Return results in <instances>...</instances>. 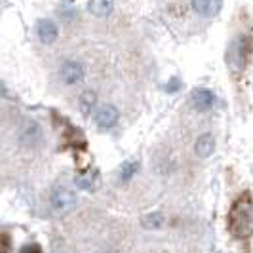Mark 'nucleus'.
<instances>
[{"label": "nucleus", "instance_id": "obj_12", "mask_svg": "<svg viewBox=\"0 0 253 253\" xmlns=\"http://www.w3.org/2000/svg\"><path fill=\"white\" fill-rule=\"evenodd\" d=\"M137 169V162H127V164H124V168H122V181H127V179L133 175V171Z\"/></svg>", "mask_w": 253, "mask_h": 253}, {"label": "nucleus", "instance_id": "obj_1", "mask_svg": "<svg viewBox=\"0 0 253 253\" xmlns=\"http://www.w3.org/2000/svg\"><path fill=\"white\" fill-rule=\"evenodd\" d=\"M228 228L236 238H248L253 234V200L250 192H244L234 202L228 213Z\"/></svg>", "mask_w": 253, "mask_h": 253}, {"label": "nucleus", "instance_id": "obj_3", "mask_svg": "<svg viewBox=\"0 0 253 253\" xmlns=\"http://www.w3.org/2000/svg\"><path fill=\"white\" fill-rule=\"evenodd\" d=\"M61 78H63L65 84L75 86L78 82H82V78H84V67L78 61H67L61 67Z\"/></svg>", "mask_w": 253, "mask_h": 253}, {"label": "nucleus", "instance_id": "obj_8", "mask_svg": "<svg viewBox=\"0 0 253 253\" xmlns=\"http://www.w3.org/2000/svg\"><path fill=\"white\" fill-rule=\"evenodd\" d=\"M213 149H215V139H213L210 133L200 135L198 141H196V145H194V151H196V154H198L200 158H208V156L213 152Z\"/></svg>", "mask_w": 253, "mask_h": 253}, {"label": "nucleus", "instance_id": "obj_2", "mask_svg": "<svg viewBox=\"0 0 253 253\" xmlns=\"http://www.w3.org/2000/svg\"><path fill=\"white\" fill-rule=\"evenodd\" d=\"M51 204L57 213H67L75 206V194L69 189H57L51 196Z\"/></svg>", "mask_w": 253, "mask_h": 253}, {"label": "nucleus", "instance_id": "obj_11", "mask_svg": "<svg viewBox=\"0 0 253 253\" xmlns=\"http://www.w3.org/2000/svg\"><path fill=\"white\" fill-rule=\"evenodd\" d=\"M162 225V215L160 213H151L143 219V227L145 228H158Z\"/></svg>", "mask_w": 253, "mask_h": 253}, {"label": "nucleus", "instance_id": "obj_5", "mask_svg": "<svg viewBox=\"0 0 253 253\" xmlns=\"http://www.w3.org/2000/svg\"><path fill=\"white\" fill-rule=\"evenodd\" d=\"M223 0H192V8L194 12L204 15V17H213L221 12Z\"/></svg>", "mask_w": 253, "mask_h": 253}, {"label": "nucleus", "instance_id": "obj_10", "mask_svg": "<svg viewBox=\"0 0 253 253\" xmlns=\"http://www.w3.org/2000/svg\"><path fill=\"white\" fill-rule=\"evenodd\" d=\"M93 105H95V93H93V91H86V93L80 97V109H82V113L84 114L89 113Z\"/></svg>", "mask_w": 253, "mask_h": 253}, {"label": "nucleus", "instance_id": "obj_6", "mask_svg": "<svg viewBox=\"0 0 253 253\" xmlns=\"http://www.w3.org/2000/svg\"><path fill=\"white\" fill-rule=\"evenodd\" d=\"M190 103L196 111H208L215 103V95L210 89H194L190 95Z\"/></svg>", "mask_w": 253, "mask_h": 253}, {"label": "nucleus", "instance_id": "obj_4", "mask_svg": "<svg viewBox=\"0 0 253 253\" xmlns=\"http://www.w3.org/2000/svg\"><path fill=\"white\" fill-rule=\"evenodd\" d=\"M116 120H118V111L114 109L113 105H103L95 113V122H97V126L101 127V129L113 127L116 124Z\"/></svg>", "mask_w": 253, "mask_h": 253}, {"label": "nucleus", "instance_id": "obj_13", "mask_svg": "<svg viewBox=\"0 0 253 253\" xmlns=\"http://www.w3.org/2000/svg\"><path fill=\"white\" fill-rule=\"evenodd\" d=\"M23 253H40V250H38L37 246H31V248H25V252Z\"/></svg>", "mask_w": 253, "mask_h": 253}, {"label": "nucleus", "instance_id": "obj_9", "mask_svg": "<svg viewBox=\"0 0 253 253\" xmlns=\"http://www.w3.org/2000/svg\"><path fill=\"white\" fill-rule=\"evenodd\" d=\"M113 0H91L89 2V12L97 17H105L113 12Z\"/></svg>", "mask_w": 253, "mask_h": 253}, {"label": "nucleus", "instance_id": "obj_7", "mask_svg": "<svg viewBox=\"0 0 253 253\" xmlns=\"http://www.w3.org/2000/svg\"><path fill=\"white\" fill-rule=\"evenodd\" d=\"M37 35L40 38V42L44 44H51L57 38V25L51 19H40L37 25Z\"/></svg>", "mask_w": 253, "mask_h": 253}]
</instances>
